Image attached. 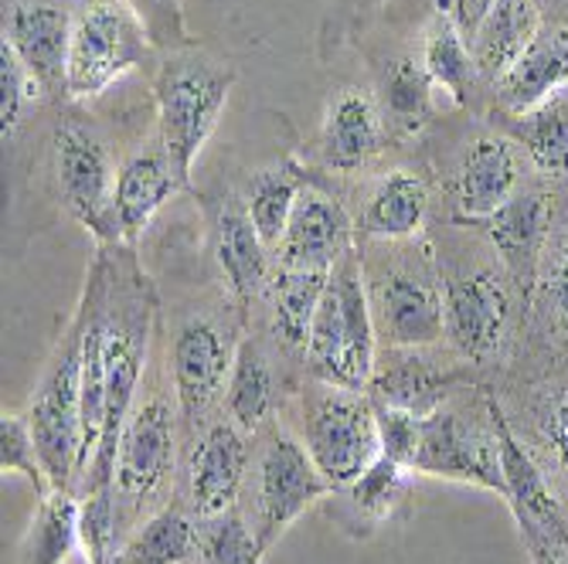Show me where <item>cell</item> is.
<instances>
[{"label": "cell", "mask_w": 568, "mask_h": 564, "mask_svg": "<svg viewBox=\"0 0 568 564\" xmlns=\"http://www.w3.org/2000/svg\"><path fill=\"white\" fill-rule=\"evenodd\" d=\"M306 368L321 384L365 391L378 361V330L365 289L361 255L347 252L331 269L327 293L306 337Z\"/></svg>", "instance_id": "obj_1"}, {"label": "cell", "mask_w": 568, "mask_h": 564, "mask_svg": "<svg viewBox=\"0 0 568 564\" xmlns=\"http://www.w3.org/2000/svg\"><path fill=\"white\" fill-rule=\"evenodd\" d=\"M446 302V340L467 368H494L507 353L518 314H528V296L510 279L500 259H474L439 266Z\"/></svg>", "instance_id": "obj_2"}, {"label": "cell", "mask_w": 568, "mask_h": 564, "mask_svg": "<svg viewBox=\"0 0 568 564\" xmlns=\"http://www.w3.org/2000/svg\"><path fill=\"white\" fill-rule=\"evenodd\" d=\"M365 289L378 340L385 347H436L446 337L439 263L426 245H402L395 255L365 259Z\"/></svg>", "instance_id": "obj_3"}, {"label": "cell", "mask_w": 568, "mask_h": 564, "mask_svg": "<svg viewBox=\"0 0 568 564\" xmlns=\"http://www.w3.org/2000/svg\"><path fill=\"white\" fill-rule=\"evenodd\" d=\"M82 343L85 306L79 299L75 317L51 350L28 408V422L51 490H75V483H82Z\"/></svg>", "instance_id": "obj_4"}, {"label": "cell", "mask_w": 568, "mask_h": 564, "mask_svg": "<svg viewBox=\"0 0 568 564\" xmlns=\"http://www.w3.org/2000/svg\"><path fill=\"white\" fill-rule=\"evenodd\" d=\"M232 69L212 59H174L153 79V102H158L161 150L181 184L191 181L197 153L215 133L222 110L232 92Z\"/></svg>", "instance_id": "obj_5"}, {"label": "cell", "mask_w": 568, "mask_h": 564, "mask_svg": "<svg viewBox=\"0 0 568 564\" xmlns=\"http://www.w3.org/2000/svg\"><path fill=\"white\" fill-rule=\"evenodd\" d=\"M412 473L453 483H474L507 500L497 422L490 412V388H480L477 401H446L433 416L423 419V439Z\"/></svg>", "instance_id": "obj_6"}, {"label": "cell", "mask_w": 568, "mask_h": 564, "mask_svg": "<svg viewBox=\"0 0 568 564\" xmlns=\"http://www.w3.org/2000/svg\"><path fill=\"white\" fill-rule=\"evenodd\" d=\"M150 34L126 0H79L72 11V51L65 95L95 99L116 79L143 65Z\"/></svg>", "instance_id": "obj_7"}, {"label": "cell", "mask_w": 568, "mask_h": 564, "mask_svg": "<svg viewBox=\"0 0 568 564\" xmlns=\"http://www.w3.org/2000/svg\"><path fill=\"white\" fill-rule=\"evenodd\" d=\"M303 445L331 490H347L382 455L375 398L354 388L324 384L306 401Z\"/></svg>", "instance_id": "obj_8"}, {"label": "cell", "mask_w": 568, "mask_h": 564, "mask_svg": "<svg viewBox=\"0 0 568 564\" xmlns=\"http://www.w3.org/2000/svg\"><path fill=\"white\" fill-rule=\"evenodd\" d=\"M51 161H55V184L65 212L99 242L123 245L113 194H116V167L110 146L102 143L89 126L65 120L51 136Z\"/></svg>", "instance_id": "obj_9"}, {"label": "cell", "mask_w": 568, "mask_h": 564, "mask_svg": "<svg viewBox=\"0 0 568 564\" xmlns=\"http://www.w3.org/2000/svg\"><path fill=\"white\" fill-rule=\"evenodd\" d=\"M178 412L164 394H150L143 404L133 408V416L123 425L120 449H116V473L113 490L120 500V521L126 517L130 531L143 503L158 500L178 466Z\"/></svg>", "instance_id": "obj_10"}, {"label": "cell", "mask_w": 568, "mask_h": 564, "mask_svg": "<svg viewBox=\"0 0 568 564\" xmlns=\"http://www.w3.org/2000/svg\"><path fill=\"white\" fill-rule=\"evenodd\" d=\"M331 483L310 459L306 445L283 429H273L263 439V449L255 455V476H252V531L260 537V547H270L286 534V527L303 514L310 503L324 500Z\"/></svg>", "instance_id": "obj_11"}, {"label": "cell", "mask_w": 568, "mask_h": 564, "mask_svg": "<svg viewBox=\"0 0 568 564\" xmlns=\"http://www.w3.org/2000/svg\"><path fill=\"white\" fill-rule=\"evenodd\" d=\"M235 350L239 343L232 340V330L215 317L197 314L178 324L168 357L178 408L187 425H197L225 398Z\"/></svg>", "instance_id": "obj_12"}, {"label": "cell", "mask_w": 568, "mask_h": 564, "mask_svg": "<svg viewBox=\"0 0 568 564\" xmlns=\"http://www.w3.org/2000/svg\"><path fill=\"white\" fill-rule=\"evenodd\" d=\"M500 401L510 425L528 442L568 506V368L538 371Z\"/></svg>", "instance_id": "obj_13"}, {"label": "cell", "mask_w": 568, "mask_h": 564, "mask_svg": "<svg viewBox=\"0 0 568 564\" xmlns=\"http://www.w3.org/2000/svg\"><path fill=\"white\" fill-rule=\"evenodd\" d=\"M467 381L470 368L439 361L433 347H385L375 361L368 394L375 398V404L402 408V412L426 419Z\"/></svg>", "instance_id": "obj_14"}, {"label": "cell", "mask_w": 568, "mask_h": 564, "mask_svg": "<svg viewBox=\"0 0 568 564\" xmlns=\"http://www.w3.org/2000/svg\"><path fill=\"white\" fill-rule=\"evenodd\" d=\"M347 252H354V225L344 204L321 187L303 184L286 235L276 245V266L331 273Z\"/></svg>", "instance_id": "obj_15"}, {"label": "cell", "mask_w": 568, "mask_h": 564, "mask_svg": "<svg viewBox=\"0 0 568 564\" xmlns=\"http://www.w3.org/2000/svg\"><path fill=\"white\" fill-rule=\"evenodd\" d=\"M4 41L18 51L41 92H65L72 11L48 0H11L4 8Z\"/></svg>", "instance_id": "obj_16"}, {"label": "cell", "mask_w": 568, "mask_h": 564, "mask_svg": "<svg viewBox=\"0 0 568 564\" xmlns=\"http://www.w3.org/2000/svg\"><path fill=\"white\" fill-rule=\"evenodd\" d=\"M248 476V439L235 422H215L201 432L187 466V510L204 521L232 510Z\"/></svg>", "instance_id": "obj_17"}, {"label": "cell", "mask_w": 568, "mask_h": 564, "mask_svg": "<svg viewBox=\"0 0 568 564\" xmlns=\"http://www.w3.org/2000/svg\"><path fill=\"white\" fill-rule=\"evenodd\" d=\"M551 222H555V204L545 191L514 194L504 208H497L487 222H480L494 255L504 263L510 279L521 286L525 296H531Z\"/></svg>", "instance_id": "obj_18"}, {"label": "cell", "mask_w": 568, "mask_h": 564, "mask_svg": "<svg viewBox=\"0 0 568 564\" xmlns=\"http://www.w3.org/2000/svg\"><path fill=\"white\" fill-rule=\"evenodd\" d=\"M204 215H209L212 255L229 289L239 299H252L266 293V283L273 276L270 259H266V242L255 232L245 204H239L232 194L204 197Z\"/></svg>", "instance_id": "obj_19"}, {"label": "cell", "mask_w": 568, "mask_h": 564, "mask_svg": "<svg viewBox=\"0 0 568 564\" xmlns=\"http://www.w3.org/2000/svg\"><path fill=\"white\" fill-rule=\"evenodd\" d=\"M525 330H531L548 357H558V368H568V215H555L551 222L528 296Z\"/></svg>", "instance_id": "obj_20"}, {"label": "cell", "mask_w": 568, "mask_h": 564, "mask_svg": "<svg viewBox=\"0 0 568 564\" xmlns=\"http://www.w3.org/2000/svg\"><path fill=\"white\" fill-rule=\"evenodd\" d=\"M385 143L382 113L375 99L365 89H341L331 102L321 123V157L331 171L351 174L368 167Z\"/></svg>", "instance_id": "obj_21"}, {"label": "cell", "mask_w": 568, "mask_h": 564, "mask_svg": "<svg viewBox=\"0 0 568 564\" xmlns=\"http://www.w3.org/2000/svg\"><path fill=\"white\" fill-rule=\"evenodd\" d=\"M518 153L500 136H480L456 174V222L480 225L518 194Z\"/></svg>", "instance_id": "obj_22"}, {"label": "cell", "mask_w": 568, "mask_h": 564, "mask_svg": "<svg viewBox=\"0 0 568 564\" xmlns=\"http://www.w3.org/2000/svg\"><path fill=\"white\" fill-rule=\"evenodd\" d=\"M558 89H568V31L541 28L525 55L497 82V106L507 116H521Z\"/></svg>", "instance_id": "obj_23"}, {"label": "cell", "mask_w": 568, "mask_h": 564, "mask_svg": "<svg viewBox=\"0 0 568 564\" xmlns=\"http://www.w3.org/2000/svg\"><path fill=\"white\" fill-rule=\"evenodd\" d=\"M178 187L181 181L164 150L133 153V157L123 161L116 174V194H113V212H116L123 245L136 242V235L153 222V215L164 208Z\"/></svg>", "instance_id": "obj_24"}, {"label": "cell", "mask_w": 568, "mask_h": 564, "mask_svg": "<svg viewBox=\"0 0 568 564\" xmlns=\"http://www.w3.org/2000/svg\"><path fill=\"white\" fill-rule=\"evenodd\" d=\"M538 31L541 11L535 0H497L470 41L477 75L497 85L514 69V62L525 55V48L535 41Z\"/></svg>", "instance_id": "obj_25"}, {"label": "cell", "mask_w": 568, "mask_h": 564, "mask_svg": "<svg viewBox=\"0 0 568 564\" xmlns=\"http://www.w3.org/2000/svg\"><path fill=\"white\" fill-rule=\"evenodd\" d=\"M426 208V181L412 171H392L372 187L365 215H361V232L375 242H408L412 235L423 232Z\"/></svg>", "instance_id": "obj_26"}, {"label": "cell", "mask_w": 568, "mask_h": 564, "mask_svg": "<svg viewBox=\"0 0 568 564\" xmlns=\"http://www.w3.org/2000/svg\"><path fill=\"white\" fill-rule=\"evenodd\" d=\"M225 412L245 435L260 432L276 412V371L260 340H242L225 388Z\"/></svg>", "instance_id": "obj_27"}, {"label": "cell", "mask_w": 568, "mask_h": 564, "mask_svg": "<svg viewBox=\"0 0 568 564\" xmlns=\"http://www.w3.org/2000/svg\"><path fill=\"white\" fill-rule=\"evenodd\" d=\"M331 273L324 269H280L266 283L270 324L276 340L293 350H306L310 324L317 317V306L327 293Z\"/></svg>", "instance_id": "obj_28"}, {"label": "cell", "mask_w": 568, "mask_h": 564, "mask_svg": "<svg viewBox=\"0 0 568 564\" xmlns=\"http://www.w3.org/2000/svg\"><path fill=\"white\" fill-rule=\"evenodd\" d=\"M197 551V521L191 510L161 506L136 524L110 564H191Z\"/></svg>", "instance_id": "obj_29"}, {"label": "cell", "mask_w": 568, "mask_h": 564, "mask_svg": "<svg viewBox=\"0 0 568 564\" xmlns=\"http://www.w3.org/2000/svg\"><path fill=\"white\" fill-rule=\"evenodd\" d=\"M79 544V496L51 490L38 500L31 527L21 541L18 564H69Z\"/></svg>", "instance_id": "obj_30"}, {"label": "cell", "mask_w": 568, "mask_h": 564, "mask_svg": "<svg viewBox=\"0 0 568 564\" xmlns=\"http://www.w3.org/2000/svg\"><path fill=\"white\" fill-rule=\"evenodd\" d=\"M510 133L541 174L568 177V89L551 92L521 116H510Z\"/></svg>", "instance_id": "obj_31"}, {"label": "cell", "mask_w": 568, "mask_h": 564, "mask_svg": "<svg viewBox=\"0 0 568 564\" xmlns=\"http://www.w3.org/2000/svg\"><path fill=\"white\" fill-rule=\"evenodd\" d=\"M408 490H412V470L395 463L388 455H378L375 463L344 490V500L354 517H365L368 524H385L405 506Z\"/></svg>", "instance_id": "obj_32"}, {"label": "cell", "mask_w": 568, "mask_h": 564, "mask_svg": "<svg viewBox=\"0 0 568 564\" xmlns=\"http://www.w3.org/2000/svg\"><path fill=\"white\" fill-rule=\"evenodd\" d=\"M429 79L436 85H443L446 92H453L456 102H470V89L474 82L480 79L477 75V65H474V51L456 31V24L439 14L426 34V59H423Z\"/></svg>", "instance_id": "obj_33"}, {"label": "cell", "mask_w": 568, "mask_h": 564, "mask_svg": "<svg viewBox=\"0 0 568 564\" xmlns=\"http://www.w3.org/2000/svg\"><path fill=\"white\" fill-rule=\"evenodd\" d=\"M266 551L239 510L197 521V551L191 564H263Z\"/></svg>", "instance_id": "obj_34"}, {"label": "cell", "mask_w": 568, "mask_h": 564, "mask_svg": "<svg viewBox=\"0 0 568 564\" xmlns=\"http://www.w3.org/2000/svg\"><path fill=\"white\" fill-rule=\"evenodd\" d=\"M382 102L385 113L402 130H419L433 116V79L426 65L398 59L382 79Z\"/></svg>", "instance_id": "obj_35"}, {"label": "cell", "mask_w": 568, "mask_h": 564, "mask_svg": "<svg viewBox=\"0 0 568 564\" xmlns=\"http://www.w3.org/2000/svg\"><path fill=\"white\" fill-rule=\"evenodd\" d=\"M300 191H303V184L290 171H266L252 181V187L245 194V212H248L255 232H260V238L266 242V248H276L283 242Z\"/></svg>", "instance_id": "obj_36"}, {"label": "cell", "mask_w": 568, "mask_h": 564, "mask_svg": "<svg viewBox=\"0 0 568 564\" xmlns=\"http://www.w3.org/2000/svg\"><path fill=\"white\" fill-rule=\"evenodd\" d=\"M120 500L113 486H89L79 496V544L89 564H110L120 541Z\"/></svg>", "instance_id": "obj_37"}, {"label": "cell", "mask_w": 568, "mask_h": 564, "mask_svg": "<svg viewBox=\"0 0 568 564\" xmlns=\"http://www.w3.org/2000/svg\"><path fill=\"white\" fill-rule=\"evenodd\" d=\"M0 470L24 476L34 486L38 496L51 493V480L44 473V463H41V452H38L28 416H14V412L8 416L4 412V419H0Z\"/></svg>", "instance_id": "obj_38"}, {"label": "cell", "mask_w": 568, "mask_h": 564, "mask_svg": "<svg viewBox=\"0 0 568 564\" xmlns=\"http://www.w3.org/2000/svg\"><path fill=\"white\" fill-rule=\"evenodd\" d=\"M41 89L34 85L31 72L18 59V51L4 38H0V130H4V143L18 133L28 102Z\"/></svg>", "instance_id": "obj_39"}, {"label": "cell", "mask_w": 568, "mask_h": 564, "mask_svg": "<svg viewBox=\"0 0 568 564\" xmlns=\"http://www.w3.org/2000/svg\"><path fill=\"white\" fill-rule=\"evenodd\" d=\"M378 408V435H382V455L408 466L416 463L419 439H423V416L402 412V408L375 404Z\"/></svg>", "instance_id": "obj_40"}, {"label": "cell", "mask_w": 568, "mask_h": 564, "mask_svg": "<svg viewBox=\"0 0 568 564\" xmlns=\"http://www.w3.org/2000/svg\"><path fill=\"white\" fill-rule=\"evenodd\" d=\"M153 44H191L181 0H126Z\"/></svg>", "instance_id": "obj_41"}, {"label": "cell", "mask_w": 568, "mask_h": 564, "mask_svg": "<svg viewBox=\"0 0 568 564\" xmlns=\"http://www.w3.org/2000/svg\"><path fill=\"white\" fill-rule=\"evenodd\" d=\"M494 4H497V0H446L443 14L456 24V31L467 38V44H470L477 28L484 24V18L490 14Z\"/></svg>", "instance_id": "obj_42"}, {"label": "cell", "mask_w": 568, "mask_h": 564, "mask_svg": "<svg viewBox=\"0 0 568 564\" xmlns=\"http://www.w3.org/2000/svg\"><path fill=\"white\" fill-rule=\"evenodd\" d=\"M518 537H521V544H525L531 564H568V551L551 547V544L541 541L538 534H518Z\"/></svg>", "instance_id": "obj_43"}, {"label": "cell", "mask_w": 568, "mask_h": 564, "mask_svg": "<svg viewBox=\"0 0 568 564\" xmlns=\"http://www.w3.org/2000/svg\"><path fill=\"white\" fill-rule=\"evenodd\" d=\"M558 4H565V8H568V0H558Z\"/></svg>", "instance_id": "obj_44"}]
</instances>
